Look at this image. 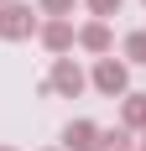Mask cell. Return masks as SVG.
<instances>
[{"instance_id":"1","label":"cell","mask_w":146,"mask_h":151,"mask_svg":"<svg viewBox=\"0 0 146 151\" xmlns=\"http://www.w3.org/2000/svg\"><path fill=\"white\" fill-rule=\"evenodd\" d=\"M89 83H94L104 99H125V94H131V63L99 58V63H94V73H89Z\"/></svg>"},{"instance_id":"8","label":"cell","mask_w":146,"mask_h":151,"mask_svg":"<svg viewBox=\"0 0 146 151\" xmlns=\"http://www.w3.org/2000/svg\"><path fill=\"white\" fill-rule=\"evenodd\" d=\"M99 151H131V130H125V125L99 130Z\"/></svg>"},{"instance_id":"5","label":"cell","mask_w":146,"mask_h":151,"mask_svg":"<svg viewBox=\"0 0 146 151\" xmlns=\"http://www.w3.org/2000/svg\"><path fill=\"white\" fill-rule=\"evenodd\" d=\"M63 151H99V125L94 120H68L63 125Z\"/></svg>"},{"instance_id":"7","label":"cell","mask_w":146,"mask_h":151,"mask_svg":"<svg viewBox=\"0 0 146 151\" xmlns=\"http://www.w3.org/2000/svg\"><path fill=\"white\" fill-rule=\"evenodd\" d=\"M120 125L125 130H146V94H125L120 99Z\"/></svg>"},{"instance_id":"10","label":"cell","mask_w":146,"mask_h":151,"mask_svg":"<svg viewBox=\"0 0 146 151\" xmlns=\"http://www.w3.org/2000/svg\"><path fill=\"white\" fill-rule=\"evenodd\" d=\"M89 11H94V21H104V16H115L120 5H125V0H84Z\"/></svg>"},{"instance_id":"6","label":"cell","mask_w":146,"mask_h":151,"mask_svg":"<svg viewBox=\"0 0 146 151\" xmlns=\"http://www.w3.org/2000/svg\"><path fill=\"white\" fill-rule=\"evenodd\" d=\"M78 47H84V52H99V58H110V47H115V31H110V21H89V26H78Z\"/></svg>"},{"instance_id":"3","label":"cell","mask_w":146,"mask_h":151,"mask_svg":"<svg viewBox=\"0 0 146 151\" xmlns=\"http://www.w3.org/2000/svg\"><path fill=\"white\" fill-rule=\"evenodd\" d=\"M0 37H5V42L37 37V16H31V5H21V0H5V5H0Z\"/></svg>"},{"instance_id":"13","label":"cell","mask_w":146,"mask_h":151,"mask_svg":"<svg viewBox=\"0 0 146 151\" xmlns=\"http://www.w3.org/2000/svg\"><path fill=\"white\" fill-rule=\"evenodd\" d=\"M0 151H16V146H0Z\"/></svg>"},{"instance_id":"2","label":"cell","mask_w":146,"mask_h":151,"mask_svg":"<svg viewBox=\"0 0 146 151\" xmlns=\"http://www.w3.org/2000/svg\"><path fill=\"white\" fill-rule=\"evenodd\" d=\"M89 89V73L73 58H52V73H47V94H63V99H78Z\"/></svg>"},{"instance_id":"9","label":"cell","mask_w":146,"mask_h":151,"mask_svg":"<svg viewBox=\"0 0 146 151\" xmlns=\"http://www.w3.org/2000/svg\"><path fill=\"white\" fill-rule=\"evenodd\" d=\"M120 52H125V63H146V31H131Z\"/></svg>"},{"instance_id":"4","label":"cell","mask_w":146,"mask_h":151,"mask_svg":"<svg viewBox=\"0 0 146 151\" xmlns=\"http://www.w3.org/2000/svg\"><path fill=\"white\" fill-rule=\"evenodd\" d=\"M37 37H42V47L52 52V58H63V52L78 42V31H73V21H68V16H47L42 26H37Z\"/></svg>"},{"instance_id":"12","label":"cell","mask_w":146,"mask_h":151,"mask_svg":"<svg viewBox=\"0 0 146 151\" xmlns=\"http://www.w3.org/2000/svg\"><path fill=\"white\" fill-rule=\"evenodd\" d=\"M141 151H146V130H141Z\"/></svg>"},{"instance_id":"14","label":"cell","mask_w":146,"mask_h":151,"mask_svg":"<svg viewBox=\"0 0 146 151\" xmlns=\"http://www.w3.org/2000/svg\"><path fill=\"white\" fill-rule=\"evenodd\" d=\"M0 5H5V0H0Z\"/></svg>"},{"instance_id":"11","label":"cell","mask_w":146,"mask_h":151,"mask_svg":"<svg viewBox=\"0 0 146 151\" xmlns=\"http://www.w3.org/2000/svg\"><path fill=\"white\" fill-rule=\"evenodd\" d=\"M37 5H42V16H73L78 0H37Z\"/></svg>"}]
</instances>
